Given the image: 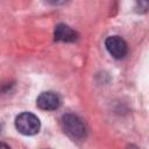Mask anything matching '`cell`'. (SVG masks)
I'll list each match as a JSON object with an SVG mask.
<instances>
[{
  "instance_id": "obj_1",
  "label": "cell",
  "mask_w": 149,
  "mask_h": 149,
  "mask_svg": "<svg viewBox=\"0 0 149 149\" xmlns=\"http://www.w3.org/2000/svg\"><path fill=\"white\" fill-rule=\"evenodd\" d=\"M63 130L72 139H83L86 134V128L83 120L74 114H65L61 120Z\"/></svg>"
},
{
  "instance_id": "obj_2",
  "label": "cell",
  "mask_w": 149,
  "mask_h": 149,
  "mask_svg": "<svg viewBox=\"0 0 149 149\" xmlns=\"http://www.w3.org/2000/svg\"><path fill=\"white\" fill-rule=\"evenodd\" d=\"M15 127L23 135H35L38 133L41 123L35 114L29 112H23L16 116Z\"/></svg>"
},
{
  "instance_id": "obj_3",
  "label": "cell",
  "mask_w": 149,
  "mask_h": 149,
  "mask_svg": "<svg viewBox=\"0 0 149 149\" xmlns=\"http://www.w3.org/2000/svg\"><path fill=\"white\" fill-rule=\"evenodd\" d=\"M105 45L107 51L114 57V58H123L127 55L128 47L126 41L120 36H109L105 41Z\"/></svg>"
},
{
  "instance_id": "obj_4",
  "label": "cell",
  "mask_w": 149,
  "mask_h": 149,
  "mask_svg": "<svg viewBox=\"0 0 149 149\" xmlns=\"http://www.w3.org/2000/svg\"><path fill=\"white\" fill-rule=\"evenodd\" d=\"M36 104L43 111H55L61 106V98L57 93L51 91L42 92L38 95Z\"/></svg>"
},
{
  "instance_id": "obj_5",
  "label": "cell",
  "mask_w": 149,
  "mask_h": 149,
  "mask_svg": "<svg viewBox=\"0 0 149 149\" xmlns=\"http://www.w3.org/2000/svg\"><path fill=\"white\" fill-rule=\"evenodd\" d=\"M54 36H55V40L56 41H61V42H73V41L77 40L78 34L72 28H70L69 26H66L64 23H61V24H57L56 26L55 31H54Z\"/></svg>"
},
{
  "instance_id": "obj_6",
  "label": "cell",
  "mask_w": 149,
  "mask_h": 149,
  "mask_svg": "<svg viewBox=\"0 0 149 149\" xmlns=\"http://www.w3.org/2000/svg\"><path fill=\"white\" fill-rule=\"evenodd\" d=\"M0 149H10L6 143H2V142H0Z\"/></svg>"
}]
</instances>
